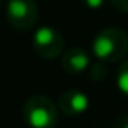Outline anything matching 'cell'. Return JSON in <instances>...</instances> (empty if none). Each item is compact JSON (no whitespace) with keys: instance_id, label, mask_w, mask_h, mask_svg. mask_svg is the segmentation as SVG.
Masks as SVG:
<instances>
[{"instance_id":"1","label":"cell","mask_w":128,"mask_h":128,"mask_svg":"<svg viewBox=\"0 0 128 128\" xmlns=\"http://www.w3.org/2000/svg\"><path fill=\"white\" fill-rule=\"evenodd\" d=\"M92 55L99 62L112 63L125 58L128 54V36L118 28H104L92 41Z\"/></svg>"},{"instance_id":"2","label":"cell","mask_w":128,"mask_h":128,"mask_svg":"<svg viewBox=\"0 0 128 128\" xmlns=\"http://www.w3.org/2000/svg\"><path fill=\"white\" fill-rule=\"evenodd\" d=\"M23 120L29 128H55L58 123V109L49 97L36 94L23 106Z\"/></svg>"},{"instance_id":"3","label":"cell","mask_w":128,"mask_h":128,"mask_svg":"<svg viewBox=\"0 0 128 128\" xmlns=\"http://www.w3.org/2000/svg\"><path fill=\"white\" fill-rule=\"evenodd\" d=\"M32 47H34V52L38 54L42 58H57V57L63 55V36L57 31L52 26H39L34 32V38H32Z\"/></svg>"},{"instance_id":"4","label":"cell","mask_w":128,"mask_h":128,"mask_svg":"<svg viewBox=\"0 0 128 128\" xmlns=\"http://www.w3.org/2000/svg\"><path fill=\"white\" fill-rule=\"evenodd\" d=\"M39 8L32 0H10L6 3V18L13 29L28 31L36 24Z\"/></svg>"},{"instance_id":"5","label":"cell","mask_w":128,"mask_h":128,"mask_svg":"<svg viewBox=\"0 0 128 128\" xmlns=\"http://www.w3.org/2000/svg\"><path fill=\"white\" fill-rule=\"evenodd\" d=\"M89 96L81 89H66L58 96V107L65 115L80 117L89 109Z\"/></svg>"},{"instance_id":"6","label":"cell","mask_w":128,"mask_h":128,"mask_svg":"<svg viewBox=\"0 0 128 128\" xmlns=\"http://www.w3.org/2000/svg\"><path fill=\"white\" fill-rule=\"evenodd\" d=\"M60 63H62V68L72 75L83 73L84 70H89V66L92 65L89 52L81 47H72L65 50L63 55L60 57Z\"/></svg>"},{"instance_id":"7","label":"cell","mask_w":128,"mask_h":128,"mask_svg":"<svg viewBox=\"0 0 128 128\" xmlns=\"http://www.w3.org/2000/svg\"><path fill=\"white\" fill-rule=\"evenodd\" d=\"M115 84H117L120 92L125 94V96L128 97V58L125 60V62H122V65L118 66Z\"/></svg>"},{"instance_id":"8","label":"cell","mask_w":128,"mask_h":128,"mask_svg":"<svg viewBox=\"0 0 128 128\" xmlns=\"http://www.w3.org/2000/svg\"><path fill=\"white\" fill-rule=\"evenodd\" d=\"M89 76H91V80L96 81V83L106 80V76H107V66H106V63L99 62V60L94 62L92 65L89 66Z\"/></svg>"},{"instance_id":"9","label":"cell","mask_w":128,"mask_h":128,"mask_svg":"<svg viewBox=\"0 0 128 128\" xmlns=\"http://www.w3.org/2000/svg\"><path fill=\"white\" fill-rule=\"evenodd\" d=\"M112 5L122 13H128V0H112Z\"/></svg>"},{"instance_id":"10","label":"cell","mask_w":128,"mask_h":128,"mask_svg":"<svg viewBox=\"0 0 128 128\" xmlns=\"http://www.w3.org/2000/svg\"><path fill=\"white\" fill-rule=\"evenodd\" d=\"M114 128H128V115H122L114 123Z\"/></svg>"},{"instance_id":"11","label":"cell","mask_w":128,"mask_h":128,"mask_svg":"<svg viewBox=\"0 0 128 128\" xmlns=\"http://www.w3.org/2000/svg\"><path fill=\"white\" fill-rule=\"evenodd\" d=\"M86 5L91 6V8H97V6H102L104 2H102V0H88Z\"/></svg>"}]
</instances>
